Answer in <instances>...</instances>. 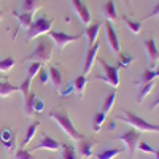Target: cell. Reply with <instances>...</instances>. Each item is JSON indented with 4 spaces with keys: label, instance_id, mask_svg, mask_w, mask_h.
Instances as JSON below:
<instances>
[{
    "label": "cell",
    "instance_id": "6da1fadb",
    "mask_svg": "<svg viewBox=\"0 0 159 159\" xmlns=\"http://www.w3.org/2000/svg\"><path fill=\"white\" fill-rule=\"evenodd\" d=\"M49 118L52 119V121H56L57 126L61 127V130H64V134L67 135L69 139H72L73 142H80L83 140V134H80V132L76 130V127L73 126V123L70 121L69 115L65 113L64 110H52L49 113Z\"/></svg>",
    "mask_w": 159,
    "mask_h": 159
},
{
    "label": "cell",
    "instance_id": "7a4b0ae2",
    "mask_svg": "<svg viewBox=\"0 0 159 159\" xmlns=\"http://www.w3.org/2000/svg\"><path fill=\"white\" fill-rule=\"evenodd\" d=\"M118 119H119V121L127 123L129 126H132V129L139 130L140 134H142V132H159V124L145 121L143 118H140L139 115L132 113V111H129V110H121Z\"/></svg>",
    "mask_w": 159,
    "mask_h": 159
},
{
    "label": "cell",
    "instance_id": "3957f363",
    "mask_svg": "<svg viewBox=\"0 0 159 159\" xmlns=\"http://www.w3.org/2000/svg\"><path fill=\"white\" fill-rule=\"evenodd\" d=\"M52 48H54V43L48 42V40H42L38 42L37 48L30 52V54L25 57V62H40V64H48L52 57Z\"/></svg>",
    "mask_w": 159,
    "mask_h": 159
},
{
    "label": "cell",
    "instance_id": "277c9868",
    "mask_svg": "<svg viewBox=\"0 0 159 159\" xmlns=\"http://www.w3.org/2000/svg\"><path fill=\"white\" fill-rule=\"evenodd\" d=\"M52 24H54V18H38L32 22V25L25 30V42H30V40L45 35L52 29Z\"/></svg>",
    "mask_w": 159,
    "mask_h": 159
},
{
    "label": "cell",
    "instance_id": "5b68a950",
    "mask_svg": "<svg viewBox=\"0 0 159 159\" xmlns=\"http://www.w3.org/2000/svg\"><path fill=\"white\" fill-rule=\"evenodd\" d=\"M99 64L102 65V70L103 73L102 75H97V80H100V81L110 84L113 89H116L119 86V69L118 67H113V65H110L105 59H99Z\"/></svg>",
    "mask_w": 159,
    "mask_h": 159
},
{
    "label": "cell",
    "instance_id": "8992f818",
    "mask_svg": "<svg viewBox=\"0 0 159 159\" xmlns=\"http://www.w3.org/2000/svg\"><path fill=\"white\" fill-rule=\"evenodd\" d=\"M49 38H51V42L54 43L59 49H64L65 46H67L69 43H75L78 42L80 38H81L84 34H76V35H67V34H64V32H57V30H49L48 32Z\"/></svg>",
    "mask_w": 159,
    "mask_h": 159
},
{
    "label": "cell",
    "instance_id": "52a82bcc",
    "mask_svg": "<svg viewBox=\"0 0 159 159\" xmlns=\"http://www.w3.org/2000/svg\"><path fill=\"white\" fill-rule=\"evenodd\" d=\"M116 140L124 142V145H126V148L129 150L130 156H134L135 151H137V147H139V142H140V132L135 130V129H132V130L126 132V134L116 137Z\"/></svg>",
    "mask_w": 159,
    "mask_h": 159
},
{
    "label": "cell",
    "instance_id": "ba28073f",
    "mask_svg": "<svg viewBox=\"0 0 159 159\" xmlns=\"http://www.w3.org/2000/svg\"><path fill=\"white\" fill-rule=\"evenodd\" d=\"M143 48H145V52H147V59H148V64H150V69H154L156 65L159 64V49L156 46V40L153 37L143 40Z\"/></svg>",
    "mask_w": 159,
    "mask_h": 159
},
{
    "label": "cell",
    "instance_id": "9c48e42d",
    "mask_svg": "<svg viewBox=\"0 0 159 159\" xmlns=\"http://www.w3.org/2000/svg\"><path fill=\"white\" fill-rule=\"evenodd\" d=\"M105 35H107L108 48L111 49V52L115 56H118L119 52H121V46H119V38L116 35V30H115L113 24L110 21H105Z\"/></svg>",
    "mask_w": 159,
    "mask_h": 159
},
{
    "label": "cell",
    "instance_id": "30bf717a",
    "mask_svg": "<svg viewBox=\"0 0 159 159\" xmlns=\"http://www.w3.org/2000/svg\"><path fill=\"white\" fill-rule=\"evenodd\" d=\"M99 49H100V45L96 43L92 46H88L86 52H84V61H83V75H88L92 69V64L97 59V54H99Z\"/></svg>",
    "mask_w": 159,
    "mask_h": 159
},
{
    "label": "cell",
    "instance_id": "8fae6325",
    "mask_svg": "<svg viewBox=\"0 0 159 159\" xmlns=\"http://www.w3.org/2000/svg\"><path fill=\"white\" fill-rule=\"evenodd\" d=\"M70 2H72V8L76 13V16L80 18V21H81L84 25H89L91 24V13H89L86 3L83 2V0H70Z\"/></svg>",
    "mask_w": 159,
    "mask_h": 159
},
{
    "label": "cell",
    "instance_id": "7c38bea8",
    "mask_svg": "<svg viewBox=\"0 0 159 159\" xmlns=\"http://www.w3.org/2000/svg\"><path fill=\"white\" fill-rule=\"evenodd\" d=\"M0 140L3 143V148L7 151H15V147H16V132L13 129H2L0 132Z\"/></svg>",
    "mask_w": 159,
    "mask_h": 159
},
{
    "label": "cell",
    "instance_id": "4fadbf2b",
    "mask_svg": "<svg viewBox=\"0 0 159 159\" xmlns=\"http://www.w3.org/2000/svg\"><path fill=\"white\" fill-rule=\"evenodd\" d=\"M35 150H49V151H57V150H61V143H59L57 140H54L52 137L45 135V137H42V140H40L37 145H34L32 151H35Z\"/></svg>",
    "mask_w": 159,
    "mask_h": 159
},
{
    "label": "cell",
    "instance_id": "5bb4252c",
    "mask_svg": "<svg viewBox=\"0 0 159 159\" xmlns=\"http://www.w3.org/2000/svg\"><path fill=\"white\" fill-rule=\"evenodd\" d=\"M100 27H102V24H100V21H99V22H94V24H89L88 27L84 29L83 34L88 37V45H89V46H92V45L97 43V37H99Z\"/></svg>",
    "mask_w": 159,
    "mask_h": 159
},
{
    "label": "cell",
    "instance_id": "9a60e30c",
    "mask_svg": "<svg viewBox=\"0 0 159 159\" xmlns=\"http://www.w3.org/2000/svg\"><path fill=\"white\" fill-rule=\"evenodd\" d=\"M15 16L19 22V29H22V30H27L34 22V18H32L34 15L27 13V11H15Z\"/></svg>",
    "mask_w": 159,
    "mask_h": 159
},
{
    "label": "cell",
    "instance_id": "2e32d148",
    "mask_svg": "<svg viewBox=\"0 0 159 159\" xmlns=\"http://www.w3.org/2000/svg\"><path fill=\"white\" fill-rule=\"evenodd\" d=\"M102 16L107 19V21H110V22H116L118 21V11H116V7H115L113 0H108V2L103 5Z\"/></svg>",
    "mask_w": 159,
    "mask_h": 159
},
{
    "label": "cell",
    "instance_id": "e0dca14e",
    "mask_svg": "<svg viewBox=\"0 0 159 159\" xmlns=\"http://www.w3.org/2000/svg\"><path fill=\"white\" fill-rule=\"evenodd\" d=\"M48 72H49V81L51 84L54 86V89L61 91V86H62V73L57 67H48Z\"/></svg>",
    "mask_w": 159,
    "mask_h": 159
},
{
    "label": "cell",
    "instance_id": "ac0fdd59",
    "mask_svg": "<svg viewBox=\"0 0 159 159\" xmlns=\"http://www.w3.org/2000/svg\"><path fill=\"white\" fill-rule=\"evenodd\" d=\"M86 84H88V76L86 75H78L75 80H73V89L76 91L78 97H83L84 96V89H86Z\"/></svg>",
    "mask_w": 159,
    "mask_h": 159
},
{
    "label": "cell",
    "instance_id": "d6986e66",
    "mask_svg": "<svg viewBox=\"0 0 159 159\" xmlns=\"http://www.w3.org/2000/svg\"><path fill=\"white\" fill-rule=\"evenodd\" d=\"M78 151L81 154V157H91L94 154V143L91 140H80V147H78Z\"/></svg>",
    "mask_w": 159,
    "mask_h": 159
},
{
    "label": "cell",
    "instance_id": "ffe728a7",
    "mask_svg": "<svg viewBox=\"0 0 159 159\" xmlns=\"http://www.w3.org/2000/svg\"><path fill=\"white\" fill-rule=\"evenodd\" d=\"M21 8L22 11H27L34 15L37 10L42 8V0H21Z\"/></svg>",
    "mask_w": 159,
    "mask_h": 159
},
{
    "label": "cell",
    "instance_id": "44dd1931",
    "mask_svg": "<svg viewBox=\"0 0 159 159\" xmlns=\"http://www.w3.org/2000/svg\"><path fill=\"white\" fill-rule=\"evenodd\" d=\"M124 151V148H107V150H102L96 154V159H113L118 154H121Z\"/></svg>",
    "mask_w": 159,
    "mask_h": 159
},
{
    "label": "cell",
    "instance_id": "7402d4cb",
    "mask_svg": "<svg viewBox=\"0 0 159 159\" xmlns=\"http://www.w3.org/2000/svg\"><path fill=\"white\" fill-rule=\"evenodd\" d=\"M38 127H40V121H34V123L27 127V132H25V137H24V142H22V147H21V148H25V147L30 143V140H32V139L35 137V134H37Z\"/></svg>",
    "mask_w": 159,
    "mask_h": 159
},
{
    "label": "cell",
    "instance_id": "603a6c76",
    "mask_svg": "<svg viewBox=\"0 0 159 159\" xmlns=\"http://www.w3.org/2000/svg\"><path fill=\"white\" fill-rule=\"evenodd\" d=\"M123 22L126 24V27H127V29H129L132 34L139 35V34L142 32V21H132L129 16L123 15Z\"/></svg>",
    "mask_w": 159,
    "mask_h": 159
},
{
    "label": "cell",
    "instance_id": "cb8c5ba5",
    "mask_svg": "<svg viewBox=\"0 0 159 159\" xmlns=\"http://www.w3.org/2000/svg\"><path fill=\"white\" fill-rule=\"evenodd\" d=\"M154 84H156V81H151V83L140 84V86H139V88H140V92H139V96H137V102H139V103L145 102V99H147V97L151 94V91H153Z\"/></svg>",
    "mask_w": 159,
    "mask_h": 159
},
{
    "label": "cell",
    "instance_id": "d4e9b609",
    "mask_svg": "<svg viewBox=\"0 0 159 159\" xmlns=\"http://www.w3.org/2000/svg\"><path fill=\"white\" fill-rule=\"evenodd\" d=\"M115 100H116V91L113 89L111 92H108L107 97L103 99V103H102V111L103 113H110L113 105H115Z\"/></svg>",
    "mask_w": 159,
    "mask_h": 159
},
{
    "label": "cell",
    "instance_id": "484cf974",
    "mask_svg": "<svg viewBox=\"0 0 159 159\" xmlns=\"http://www.w3.org/2000/svg\"><path fill=\"white\" fill-rule=\"evenodd\" d=\"M16 91H19L18 86L10 84L8 81H3V80H0V97H8V96H11L13 92H16Z\"/></svg>",
    "mask_w": 159,
    "mask_h": 159
},
{
    "label": "cell",
    "instance_id": "4316f807",
    "mask_svg": "<svg viewBox=\"0 0 159 159\" xmlns=\"http://www.w3.org/2000/svg\"><path fill=\"white\" fill-rule=\"evenodd\" d=\"M61 150H62V153H61L62 159H78L76 150L72 147V145H69V143H61Z\"/></svg>",
    "mask_w": 159,
    "mask_h": 159
},
{
    "label": "cell",
    "instance_id": "83f0119b",
    "mask_svg": "<svg viewBox=\"0 0 159 159\" xmlns=\"http://www.w3.org/2000/svg\"><path fill=\"white\" fill-rule=\"evenodd\" d=\"M157 80V76H156V72H154V69H147L143 73H142V76H140V80H139V86L140 84H147V83H151V81H156Z\"/></svg>",
    "mask_w": 159,
    "mask_h": 159
},
{
    "label": "cell",
    "instance_id": "f1b7e54d",
    "mask_svg": "<svg viewBox=\"0 0 159 159\" xmlns=\"http://www.w3.org/2000/svg\"><path fill=\"white\" fill-rule=\"evenodd\" d=\"M116 57H118V65H116L118 69H127L129 65L134 62V57L130 54H127V52H119Z\"/></svg>",
    "mask_w": 159,
    "mask_h": 159
},
{
    "label": "cell",
    "instance_id": "f546056e",
    "mask_svg": "<svg viewBox=\"0 0 159 159\" xmlns=\"http://www.w3.org/2000/svg\"><path fill=\"white\" fill-rule=\"evenodd\" d=\"M105 118H107V113H103L102 110L97 111V113L94 115V119H92V130L99 132L100 127H102V124L105 123Z\"/></svg>",
    "mask_w": 159,
    "mask_h": 159
},
{
    "label": "cell",
    "instance_id": "4dcf8cb0",
    "mask_svg": "<svg viewBox=\"0 0 159 159\" xmlns=\"http://www.w3.org/2000/svg\"><path fill=\"white\" fill-rule=\"evenodd\" d=\"M35 94H30L24 99V111H25V115L27 116H32V115H35V111H34V100H35Z\"/></svg>",
    "mask_w": 159,
    "mask_h": 159
},
{
    "label": "cell",
    "instance_id": "1f68e13d",
    "mask_svg": "<svg viewBox=\"0 0 159 159\" xmlns=\"http://www.w3.org/2000/svg\"><path fill=\"white\" fill-rule=\"evenodd\" d=\"M15 59L13 57H5L0 61V72H3V73H8L13 67H15Z\"/></svg>",
    "mask_w": 159,
    "mask_h": 159
},
{
    "label": "cell",
    "instance_id": "d6a6232c",
    "mask_svg": "<svg viewBox=\"0 0 159 159\" xmlns=\"http://www.w3.org/2000/svg\"><path fill=\"white\" fill-rule=\"evenodd\" d=\"M42 67H43V64H40V62H30V65L27 67V75H25V78L32 80L35 75H38V72H40Z\"/></svg>",
    "mask_w": 159,
    "mask_h": 159
},
{
    "label": "cell",
    "instance_id": "836d02e7",
    "mask_svg": "<svg viewBox=\"0 0 159 159\" xmlns=\"http://www.w3.org/2000/svg\"><path fill=\"white\" fill-rule=\"evenodd\" d=\"M30 84H32V80L25 78L24 81H22V84L19 86V91H21V94H22V99H25V97L30 94Z\"/></svg>",
    "mask_w": 159,
    "mask_h": 159
},
{
    "label": "cell",
    "instance_id": "e575fe53",
    "mask_svg": "<svg viewBox=\"0 0 159 159\" xmlns=\"http://www.w3.org/2000/svg\"><path fill=\"white\" fill-rule=\"evenodd\" d=\"M15 159H35V156H32V153L25 148H19L15 151Z\"/></svg>",
    "mask_w": 159,
    "mask_h": 159
},
{
    "label": "cell",
    "instance_id": "d590c367",
    "mask_svg": "<svg viewBox=\"0 0 159 159\" xmlns=\"http://www.w3.org/2000/svg\"><path fill=\"white\" fill-rule=\"evenodd\" d=\"M137 148H139V150H140L142 153H147V154H153V156L156 154V150H154V148L151 147V145H148L147 142H142V140H140V142H139V147H137Z\"/></svg>",
    "mask_w": 159,
    "mask_h": 159
},
{
    "label": "cell",
    "instance_id": "8d00e7d4",
    "mask_svg": "<svg viewBox=\"0 0 159 159\" xmlns=\"http://www.w3.org/2000/svg\"><path fill=\"white\" fill-rule=\"evenodd\" d=\"M43 110H45V102L40 97H35V100H34V111H43Z\"/></svg>",
    "mask_w": 159,
    "mask_h": 159
},
{
    "label": "cell",
    "instance_id": "74e56055",
    "mask_svg": "<svg viewBox=\"0 0 159 159\" xmlns=\"http://www.w3.org/2000/svg\"><path fill=\"white\" fill-rule=\"evenodd\" d=\"M159 16V0L154 3V7H153V10L148 13L147 16H145V19H151V18H157Z\"/></svg>",
    "mask_w": 159,
    "mask_h": 159
},
{
    "label": "cell",
    "instance_id": "f35d334b",
    "mask_svg": "<svg viewBox=\"0 0 159 159\" xmlns=\"http://www.w3.org/2000/svg\"><path fill=\"white\" fill-rule=\"evenodd\" d=\"M38 75H40V81H42V84H46L48 81H49V78H48V70L46 69H40V72H38Z\"/></svg>",
    "mask_w": 159,
    "mask_h": 159
},
{
    "label": "cell",
    "instance_id": "ab89813d",
    "mask_svg": "<svg viewBox=\"0 0 159 159\" xmlns=\"http://www.w3.org/2000/svg\"><path fill=\"white\" fill-rule=\"evenodd\" d=\"M157 107H159V96H157V97L154 99V102H153V103L150 105V110H156Z\"/></svg>",
    "mask_w": 159,
    "mask_h": 159
},
{
    "label": "cell",
    "instance_id": "60d3db41",
    "mask_svg": "<svg viewBox=\"0 0 159 159\" xmlns=\"http://www.w3.org/2000/svg\"><path fill=\"white\" fill-rule=\"evenodd\" d=\"M123 2H124V5H126V7L130 10V0H123Z\"/></svg>",
    "mask_w": 159,
    "mask_h": 159
},
{
    "label": "cell",
    "instance_id": "b9f144b4",
    "mask_svg": "<svg viewBox=\"0 0 159 159\" xmlns=\"http://www.w3.org/2000/svg\"><path fill=\"white\" fill-rule=\"evenodd\" d=\"M154 72H156V76L159 78V64L156 65V67H154Z\"/></svg>",
    "mask_w": 159,
    "mask_h": 159
},
{
    "label": "cell",
    "instance_id": "7bdbcfd3",
    "mask_svg": "<svg viewBox=\"0 0 159 159\" xmlns=\"http://www.w3.org/2000/svg\"><path fill=\"white\" fill-rule=\"evenodd\" d=\"M154 159H159V150H156V154H154Z\"/></svg>",
    "mask_w": 159,
    "mask_h": 159
},
{
    "label": "cell",
    "instance_id": "ee69618b",
    "mask_svg": "<svg viewBox=\"0 0 159 159\" xmlns=\"http://www.w3.org/2000/svg\"><path fill=\"white\" fill-rule=\"evenodd\" d=\"M2 16H3V11H2V8H0V19H2Z\"/></svg>",
    "mask_w": 159,
    "mask_h": 159
},
{
    "label": "cell",
    "instance_id": "f6af8a7d",
    "mask_svg": "<svg viewBox=\"0 0 159 159\" xmlns=\"http://www.w3.org/2000/svg\"><path fill=\"white\" fill-rule=\"evenodd\" d=\"M49 159H52V157H49Z\"/></svg>",
    "mask_w": 159,
    "mask_h": 159
}]
</instances>
